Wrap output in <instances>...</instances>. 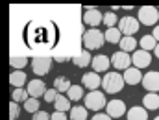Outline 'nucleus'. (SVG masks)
<instances>
[{
  "mask_svg": "<svg viewBox=\"0 0 159 120\" xmlns=\"http://www.w3.org/2000/svg\"><path fill=\"white\" fill-rule=\"evenodd\" d=\"M124 85H126V81H124V76H122V74H119L117 70H115V72H107V74L102 78V89H104L107 94H115V92H120Z\"/></svg>",
  "mask_w": 159,
  "mask_h": 120,
  "instance_id": "1",
  "label": "nucleus"
},
{
  "mask_svg": "<svg viewBox=\"0 0 159 120\" xmlns=\"http://www.w3.org/2000/svg\"><path fill=\"white\" fill-rule=\"evenodd\" d=\"M106 42V33H102L98 28H91L83 33V44L87 50H98Z\"/></svg>",
  "mask_w": 159,
  "mask_h": 120,
  "instance_id": "2",
  "label": "nucleus"
},
{
  "mask_svg": "<svg viewBox=\"0 0 159 120\" xmlns=\"http://www.w3.org/2000/svg\"><path fill=\"white\" fill-rule=\"evenodd\" d=\"M85 107L91 109V111L100 113L104 107H107L106 94L102 91H91V92H87V96H85Z\"/></svg>",
  "mask_w": 159,
  "mask_h": 120,
  "instance_id": "3",
  "label": "nucleus"
},
{
  "mask_svg": "<svg viewBox=\"0 0 159 120\" xmlns=\"http://www.w3.org/2000/svg\"><path fill=\"white\" fill-rule=\"evenodd\" d=\"M139 22L144 24V26H157V19H159V9L154 6H143L139 9V15H137Z\"/></svg>",
  "mask_w": 159,
  "mask_h": 120,
  "instance_id": "4",
  "label": "nucleus"
},
{
  "mask_svg": "<svg viewBox=\"0 0 159 120\" xmlns=\"http://www.w3.org/2000/svg\"><path fill=\"white\" fill-rule=\"evenodd\" d=\"M139 26H141V22L135 17H122L119 22V30L122 32L124 37H133V33L139 32Z\"/></svg>",
  "mask_w": 159,
  "mask_h": 120,
  "instance_id": "5",
  "label": "nucleus"
},
{
  "mask_svg": "<svg viewBox=\"0 0 159 120\" xmlns=\"http://www.w3.org/2000/svg\"><path fill=\"white\" fill-rule=\"evenodd\" d=\"M83 22L91 28H96L98 24L104 22V15L98 11V7H93V6H85L83 7Z\"/></svg>",
  "mask_w": 159,
  "mask_h": 120,
  "instance_id": "6",
  "label": "nucleus"
},
{
  "mask_svg": "<svg viewBox=\"0 0 159 120\" xmlns=\"http://www.w3.org/2000/svg\"><path fill=\"white\" fill-rule=\"evenodd\" d=\"M30 65H32L34 74L41 78V76H44V74L50 72V69H52V57H34L30 61Z\"/></svg>",
  "mask_w": 159,
  "mask_h": 120,
  "instance_id": "7",
  "label": "nucleus"
},
{
  "mask_svg": "<svg viewBox=\"0 0 159 120\" xmlns=\"http://www.w3.org/2000/svg\"><path fill=\"white\" fill-rule=\"evenodd\" d=\"M131 63H133L135 69H146L148 65H152V54L139 48L131 54Z\"/></svg>",
  "mask_w": 159,
  "mask_h": 120,
  "instance_id": "8",
  "label": "nucleus"
},
{
  "mask_svg": "<svg viewBox=\"0 0 159 120\" xmlns=\"http://www.w3.org/2000/svg\"><path fill=\"white\" fill-rule=\"evenodd\" d=\"M111 65L115 67V70H128L129 65H131V56L119 50L111 56Z\"/></svg>",
  "mask_w": 159,
  "mask_h": 120,
  "instance_id": "9",
  "label": "nucleus"
},
{
  "mask_svg": "<svg viewBox=\"0 0 159 120\" xmlns=\"http://www.w3.org/2000/svg\"><path fill=\"white\" fill-rule=\"evenodd\" d=\"M28 94H30V98H37L39 100L41 96L44 98V94H46V85H44V81L39 80V78H34L32 81H28Z\"/></svg>",
  "mask_w": 159,
  "mask_h": 120,
  "instance_id": "10",
  "label": "nucleus"
},
{
  "mask_svg": "<svg viewBox=\"0 0 159 120\" xmlns=\"http://www.w3.org/2000/svg\"><path fill=\"white\" fill-rule=\"evenodd\" d=\"M106 113H107L111 118H120V117L128 115L126 104H124L122 100H109V102H107V107H106Z\"/></svg>",
  "mask_w": 159,
  "mask_h": 120,
  "instance_id": "11",
  "label": "nucleus"
},
{
  "mask_svg": "<svg viewBox=\"0 0 159 120\" xmlns=\"http://www.w3.org/2000/svg\"><path fill=\"white\" fill-rule=\"evenodd\" d=\"M143 87L148 92H159V72L157 70H150L144 74L143 78Z\"/></svg>",
  "mask_w": 159,
  "mask_h": 120,
  "instance_id": "12",
  "label": "nucleus"
},
{
  "mask_svg": "<svg viewBox=\"0 0 159 120\" xmlns=\"http://www.w3.org/2000/svg\"><path fill=\"white\" fill-rule=\"evenodd\" d=\"M81 85L89 91H98V87L102 85V78L96 72H87L81 76Z\"/></svg>",
  "mask_w": 159,
  "mask_h": 120,
  "instance_id": "13",
  "label": "nucleus"
},
{
  "mask_svg": "<svg viewBox=\"0 0 159 120\" xmlns=\"http://www.w3.org/2000/svg\"><path fill=\"white\" fill-rule=\"evenodd\" d=\"M91 67H93V72H96V74H100V72H107V69L111 67V59H109L107 56H104V54L94 56Z\"/></svg>",
  "mask_w": 159,
  "mask_h": 120,
  "instance_id": "14",
  "label": "nucleus"
},
{
  "mask_svg": "<svg viewBox=\"0 0 159 120\" xmlns=\"http://www.w3.org/2000/svg\"><path fill=\"white\" fill-rule=\"evenodd\" d=\"M124 81H126V85H139V83H143V74H141V69H135V67H129L128 70H124Z\"/></svg>",
  "mask_w": 159,
  "mask_h": 120,
  "instance_id": "15",
  "label": "nucleus"
},
{
  "mask_svg": "<svg viewBox=\"0 0 159 120\" xmlns=\"http://www.w3.org/2000/svg\"><path fill=\"white\" fill-rule=\"evenodd\" d=\"M128 120H148V109L143 107V105H133L128 115H126Z\"/></svg>",
  "mask_w": 159,
  "mask_h": 120,
  "instance_id": "16",
  "label": "nucleus"
},
{
  "mask_svg": "<svg viewBox=\"0 0 159 120\" xmlns=\"http://www.w3.org/2000/svg\"><path fill=\"white\" fill-rule=\"evenodd\" d=\"M143 107H146L148 111L159 109V94L157 92H146L143 98Z\"/></svg>",
  "mask_w": 159,
  "mask_h": 120,
  "instance_id": "17",
  "label": "nucleus"
},
{
  "mask_svg": "<svg viewBox=\"0 0 159 120\" xmlns=\"http://www.w3.org/2000/svg\"><path fill=\"white\" fill-rule=\"evenodd\" d=\"M72 63L80 67V69H83V67H87V65H93V57H91V54H89V50H83V52H80L78 56H74L72 57Z\"/></svg>",
  "mask_w": 159,
  "mask_h": 120,
  "instance_id": "18",
  "label": "nucleus"
},
{
  "mask_svg": "<svg viewBox=\"0 0 159 120\" xmlns=\"http://www.w3.org/2000/svg\"><path fill=\"white\" fill-rule=\"evenodd\" d=\"M9 83L15 87V89H22L26 85V74L22 70H13L11 76H9Z\"/></svg>",
  "mask_w": 159,
  "mask_h": 120,
  "instance_id": "19",
  "label": "nucleus"
},
{
  "mask_svg": "<svg viewBox=\"0 0 159 120\" xmlns=\"http://www.w3.org/2000/svg\"><path fill=\"white\" fill-rule=\"evenodd\" d=\"M106 42H111V44H120V41H122V32L119 30V26L117 28H107L106 32Z\"/></svg>",
  "mask_w": 159,
  "mask_h": 120,
  "instance_id": "20",
  "label": "nucleus"
},
{
  "mask_svg": "<svg viewBox=\"0 0 159 120\" xmlns=\"http://www.w3.org/2000/svg\"><path fill=\"white\" fill-rule=\"evenodd\" d=\"M54 107H56V111H61V113H67V111L72 109L70 107V100L67 96H63V94H57V98L54 102Z\"/></svg>",
  "mask_w": 159,
  "mask_h": 120,
  "instance_id": "21",
  "label": "nucleus"
},
{
  "mask_svg": "<svg viewBox=\"0 0 159 120\" xmlns=\"http://www.w3.org/2000/svg\"><path fill=\"white\" fill-rule=\"evenodd\" d=\"M139 44H141V48L143 50H146V52H150V50H156L157 48V41H156V37L150 33V35H143L141 37V41H139Z\"/></svg>",
  "mask_w": 159,
  "mask_h": 120,
  "instance_id": "22",
  "label": "nucleus"
},
{
  "mask_svg": "<svg viewBox=\"0 0 159 120\" xmlns=\"http://www.w3.org/2000/svg\"><path fill=\"white\" fill-rule=\"evenodd\" d=\"M119 46H120L122 52L129 54V52H135L137 50V41H135V37H122Z\"/></svg>",
  "mask_w": 159,
  "mask_h": 120,
  "instance_id": "23",
  "label": "nucleus"
},
{
  "mask_svg": "<svg viewBox=\"0 0 159 120\" xmlns=\"http://www.w3.org/2000/svg\"><path fill=\"white\" fill-rule=\"evenodd\" d=\"M70 87H72V83L69 81V78H65V76H59V78L54 80V89L57 92H69Z\"/></svg>",
  "mask_w": 159,
  "mask_h": 120,
  "instance_id": "24",
  "label": "nucleus"
},
{
  "mask_svg": "<svg viewBox=\"0 0 159 120\" xmlns=\"http://www.w3.org/2000/svg\"><path fill=\"white\" fill-rule=\"evenodd\" d=\"M67 98L70 102H80L83 98V85H72L67 92Z\"/></svg>",
  "mask_w": 159,
  "mask_h": 120,
  "instance_id": "25",
  "label": "nucleus"
},
{
  "mask_svg": "<svg viewBox=\"0 0 159 120\" xmlns=\"http://www.w3.org/2000/svg\"><path fill=\"white\" fill-rule=\"evenodd\" d=\"M70 120H87V107L83 105H76V107H72L70 109Z\"/></svg>",
  "mask_w": 159,
  "mask_h": 120,
  "instance_id": "26",
  "label": "nucleus"
},
{
  "mask_svg": "<svg viewBox=\"0 0 159 120\" xmlns=\"http://www.w3.org/2000/svg\"><path fill=\"white\" fill-rule=\"evenodd\" d=\"M28 98H30V94L26 89H13V92H11V100L17 104H24Z\"/></svg>",
  "mask_w": 159,
  "mask_h": 120,
  "instance_id": "27",
  "label": "nucleus"
},
{
  "mask_svg": "<svg viewBox=\"0 0 159 120\" xmlns=\"http://www.w3.org/2000/svg\"><path fill=\"white\" fill-rule=\"evenodd\" d=\"M22 107H24V111H26V113L35 115V113L39 111V100H37V98H28V100L22 104Z\"/></svg>",
  "mask_w": 159,
  "mask_h": 120,
  "instance_id": "28",
  "label": "nucleus"
},
{
  "mask_svg": "<svg viewBox=\"0 0 159 120\" xmlns=\"http://www.w3.org/2000/svg\"><path fill=\"white\" fill-rule=\"evenodd\" d=\"M120 22V19L115 15V11H107L106 15H104V24L107 26V28H117Z\"/></svg>",
  "mask_w": 159,
  "mask_h": 120,
  "instance_id": "29",
  "label": "nucleus"
},
{
  "mask_svg": "<svg viewBox=\"0 0 159 120\" xmlns=\"http://www.w3.org/2000/svg\"><path fill=\"white\" fill-rule=\"evenodd\" d=\"M26 65H28V57H17V56L11 57V67L15 70H22Z\"/></svg>",
  "mask_w": 159,
  "mask_h": 120,
  "instance_id": "30",
  "label": "nucleus"
},
{
  "mask_svg": "<svg viewBox=\"0 0 159 120\" xmlns=\"http://www.w3.org/2000/svg\"><path fill=\"white\" fill-rule=\"evenodd\" d=\"M19 115H20V105L11 100V102H9V120H17Z\"/></svg>",
  "mask_w": 159,
  "mask_h": 120,
  "instance_id": "31",
  "label": "nucleus"
},
{
  "mask_svg": "<svg viewBox=\"0 0 159 120\" xmlns=\"http://www.w3.org/2000/svg\"><path fill=\"white\" fill-rule=\"evenodd\" d=\"M57 94H59V92H57L56 89H48V91H46V94H44V102L54 104V102H56V98H57Z\"/></svg>",
  "mask_w": 159,
  "mask_h": 120,
  "instance_id": "32",
  "label": "nucleus"
},
{
  "mask_svg": "<svg viewBox=\"0 0 159 120\" xmlns=\"http://www.w3.org/2000/svg\"><path fill=\"white\" fill-rule=\"evenodd\" d=\"M50 120H69V117H67V113H61V111H54V113L50 115Z\"/></svg>",
  "mask_w": 159,
  "mask_h": 120,
  "instance_id": "33",
  "label": "nucleus"
},
{
  "mask_svg": "<svg viewBox=\"0 0 159 120\" xmlns=\"http://www.w3.org/2000/svg\"><path fill=\"white\" fill-rule=\"evenodd\" d=\"M32 120H50V115H48L46 111H37Z\"/></svg>",
  "mask_w": 159,
  "mask_h": 120,
  "instance_id": "34",
  "label": "nucleus"
},
{
  "mask_svg": "<svg viewBox=\"0 0 159 120\" xmlns=\"http://www.w3.org/2000/svg\"><path fill=\"white\" fill-rule=\"evenodd\" d=\"M91 120H113V118H111L107 113H96V115H94Z\"/></svg>",
  "mask_w": 159,
  "mask_h": 120,
  "instance_id": "35",
  "label": "nucleus"
},
{
  "mask_svg": "<svg viewBox=\"0 0 159 120\" xmlns=\"http://www.w3.org/2000/svg\"><path fill=\"white\" fill-rule=\"evenodd\" d=\"M69 59H70L69 56H56V61L57 63H63V61H69Z\"/></svg>",
  "mask_w": 159,
  "mask_h": 120,
  "instance_id": "36",
  "label": "nucleus"
},
{
  "mask_svg": "<svg viewBox=\"0 0 159 120\" xmlns=\"http://www.w3.org/2000/svg\"><path fill=\"white\" fill-rule=\"evenodd\" d=\"M152 35H154V37H156V41L159 42V24L156 26V28H154V32H152Z\"/></svg>",
  "mask_w": 159,
  "mask_h": 120,
  "instance_id": "37",
  "label": "nucleus"
},
{
  "mask_svg": "<svg viewBox=\"0 0 159 120\" xmlns=\"http://www.w3.org/2000/svg\"><path fill=\"white\" fill-rule=\"evenodd\" d=\"M154 54H156V57H157V59H159V44H157V48L154 50Z\"/></svg>",
  "mask_w": 159,
  "mask_h": 120,
  "instance_id": "38",
  "label": "nucleus"
},
{
  "mask_svg": "<svg viewBox=\"0 0 159 120\" xmlns=\"http://www.w3.org/2000/svg\"><path fill=\"white\" fill-rule=\"evenodd\" d=\"M154 120H159V117H156V118H154Z\"/></svg>",
  "mask_w": 159,
  "mask_h": 120,
  "instance_id": "39",
  "label": "nucleus"
}]
</instances>
